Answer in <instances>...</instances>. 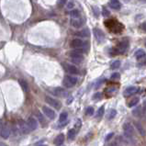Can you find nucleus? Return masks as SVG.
Wrapping results in <instances>:
<instances>
[{
	"label": "nucleus",
	"instance_id": "obj_37",
	"mask_svg": "<svg viewBox=\"0 0 146 146\" xmlns=\"http://www.w3.org/2000/svg\"><path fill=\"white\" fill-rule=\"evenodd\" d=\"M139 66H144L146 65V59L144 60H141V63H139V64H138Z\"/></svg>",
	"mask_w": 146,
	"mask_h": 146
},
{
	"label": "nucleus",
	"instance_id": "obj_26",
	"mask_svg": "<svg viewBox=\"0 0 146 146\" xmlns=\"http://www.w3.org/2000/svg\"><path fill=\"white\" fill-rule=\"evenodd\" d=\"M68 118V114L67 112H62L60 114V117H59V121L60 122H65L67 120Z\"/></svg>",
	"mask_w": 146,
	"mask_h": 146
},
{
	"label": "nucleus",
	"instance_id": "obj_25",
	"mask_svg": "<svg viewBox=\"0 0 146 146\" xmlns=\"http://www.w3.org/2000/svg\"><path fill=\"white\" fill-rule=\"evenodd\" d=\"M139 101H140V99L138 98H133L129 102L128 106H129L130 108H132V107H134V106H136L137 104H139Z\"/></svg>",
	"mask_w": 146,
	"mask_h": 146
},
{
	"label": "nucleus",
	"instance_id": "obj_2",
	"mask_svg": "<svg viewBox=\"0 0 146 146\" xmlns=\"http://www.w3.org/2000/svg\"><path fill=\"white\" fill-rule=\"evenodd\" d=\"M84 52V49H74V51L70 52L69 56H70L71 61L74 63H77V64L82 63L84 60V57L83 55H82V52Z\"/></svg>",
	"mask_w": 146,
	"mask_h": 146
},
{
	"label": "nucleus",
	"instance_id": "obj_16",
	"mask_svg": "<svg viewBox=\"0 0 146 146\" xmlns=\"http://www.w3.org/2000/svg\"><path fill=\"white\" fill-rule=\"evenodd\" d=\"M143 109H142V107H141V106H139V107L135 108V109L132 110V115L134 116V117H136V118H140L141 116H142V114H143Z\"/></svg>",
	"mask_w": 146,
	"mask_h": 146
},
{
	"label": "nucleus",
	"instance_id": "obj_43",
	"mask_svg": "<svg viewBox=\"0 0 146 146\" xmlns=\"http://www.w3.org/2000/svg\"><path fill=\"white\" fill-rule=\"evenodd\" d=\"M0 146H7L6 143H4V142H0Z\"/></svg>",
	"mask_w": 146,
	"mask_h": 146
},
{
	"label": "nucleus",
	"instance_id": "obj_7",
	"mask_svg": "<svg viewBox=\"0 0 146 146\" xmlns=\"http://www.w3.org/2000/svg\"><path fill=\"white\" fill-rule=\"evenodd\" d=\"M139 92V87L137 86H129L127 87L126 89L124 90L123 92V96L125 98H128V96H133L134 94L138 93Z\"/></svg>",
	"mask_w": 146,
	"mask_h": 146
},
{
	"label": "nucleus",
	"instance_id": "obj_21",
	"mask_svg": "<svg viewBox=\"0 0 146 146\" xmlns=\"http://www.w3.org/2000/svg\"><path fill=\"white\" fill-rule=\"evenodd\" d=\"M146 53L143 50H138L137 52H135V57L137 60H142L145 57Z\"/></svg>",
	"mask_w": 146,
	"mask_h": 146
},
{
	"label": "nucleus",
	"instance_id": "obj_31",
	"mask_svg": "<svg viewBox=\"0 0 146 146\" xmlns=\"http://www.w3.org/2000/svg\"><path fill=\"white\" fill-rule=\"evenodd\" d=\"M94 111L95 109L93 107H88L86 109V110H85V114H86L87 116H92L93 114H94Z\"/></svg>",
	"mask_w": 146,
	"mask_h": 146
},
{
	"label": "nucleus",
	"instance_id": "obj_39",
	"mask_svg": "<svg viewBox=\"0 0 146 146\" xmlns=\"http://www.w3.org/2000/svg\"><path fill=\"white\" fill-rule=\"evenodd\" d=\"M102 84H103V80H100V81H98V85H96V86H95V87H96V89H98V87L100 86V85H102Z\"/></svg>",
	"mask_w": 146,
	"mask_h": 146
},
{
	"label": "nucleus",
	"instance_id": "obj_32",
	"mask_svg": "<svg viewBox=\"0 0 146 146\" xmlns=\"http://www.w3.org/2000/svg\"><path fill=\"white\" fill-rule=\"evenodd\" d=\"M120 74H119V73H113V74H111V76H110V79L111 80H118V79H120Z\"/></svg>",
	"mask_w": 146,
	"mask_h": 146
},
{
	"label": "nucleus",
	"instance_id": "obj_5",
	"mask_svg": "<svg viewBox=\"0 0 146 146\" xmlns=\"http://www.w3.org/2000/svg\"><path fill=\"white\" fill-rule=\"evenodd\" d=\"M93 32H94L95 38H96V40L98 41V42L101 43V42H104L105 41V34H104V32L101 31L100 28H94V30H93Z\"/></svg>",
	"mask_w": 146,
	"mask_h": 146
},
{
	"label": "nucleus",
	"instance_id": "obj_30",
	"mask_svg": "<svg viewBox=\"0 0 146 146\" xmlns=\"http://www.w3.org/2000/svg\"><path fill=\"white\" fill-rule=\"evenodd\" d=\"M71 16H72L73 18H78L80 17V13H79V11L77 9H74V10H72L71 11Z\"/></svg>",
	"mask_w": 146,
	"mask_h": 146
},
{
	"label": "nucleus",
	"instance_id": "obj_3",
	"mask_svg": "<svg viewBox=\"0 0 146 146\" xmlns=\"http://www.w3.org/2000/svg\"><path fill=\"white\" fill-rule=\"evenodd\" d=\"M77 83V78L75 76H72V75H66L63 79V85L66 88H71V87L74 86Z\"/></svg>",
	"mask_w": 146,
	"mask_h": 146
},
{
	"label": "nucleus",
	"instance_id": "obj_10",
	"mask_svg": "<svg viewBox=\"0 0 146 146\" xmlns=\"http://www.w3.org/2000/svg\"><path fill=\"white\" fill-rule=\"evenodd\" d=\"M70 46L74 49H81L84 48L85 46V42L80 39H74L70 43Z\"/></svg>",
	"mask_w": 146,
	"mask_h": 146
},
{
	"label": "nucleus",
	"instance_id": "obj_4",
	"mask_svg": "<svg viewBox=\"0 0 146 146\" xmlns=\"http://www.w3.org/2000/svg\"><path fill=\"white\" fill-rule=\"evenodd\" d=\"M45 101L47 104H49L50 106H52V108H54L56 109H60L62 108V104L59 100H57L55 98H53L52 96H45Z\"/></svg>",
	"mask_w": 146,
	"mask_h": 146
},
{
	"label": "nucleus",
	"instance_id": "obj_1",
	"mask_svg": "<svg viewBox=\"0 0 146 146\" xmlns=\"http://www.w3.org/2000/svg\"><path fill=\"white\" fill-rule=\"evenodd\" d=\"M123 131H124L125 141L131 144H135V142H134V130H133L132 124L130 123V122L124 123V125H123Z\"/></svg>",
	"mask_w": 146,
	"mask_h": 146
},
{
	"label": "nucleus",
	"instance_id": "obj_38",
	"mask_svg": "<svg viewBox=\"0 0 146 146\" xmlns=\"http://www.w3.org/2000/svg\"><path fill=\"white\" fill-rule=\"evenodd\" d=\"M74 7V4L73 2H69L67 4V8H69V9H71V8H73V7Z\"/></svg>",
	"mask_w": 146,
	"mask_h": 146
},
{
	"label": "nucleus",
	"instance_id": "obj_15",
	"mask_svg": "<svg viewBox=\"0 0 146 146\" xmlns=\"http://www.w3.org/2000/svg\"><path fill=\"white\" fill-rule=\"evenodd\" d=\"M133 125H134V127H135L136 130H137L138 132H139L141 135L145 136V130H144V128L142 127V125L141 124V123H139V122L137 121H133Z\"/></svg>",
	"mask_w": 146,
	"mask_h": 146
},
{
	"label": "nucleus",
	"instance_id": "obj_29",
	"mask_svg": "<svg viewBox=\"0 0 146 146\" xmlns=\"http://www.w3.org/2000/svg\"><path fill=\"white\" fill-rule=\"evenodd\" d=\"M120 66V61L117 60V61H114L113 63H111L110 68H111V69H113V70H115V69H118Z\"/></svg>",
	"mask_w": 146,
	"mask_h": 146
},
{
	"label": "nucleus",
	"instance_id": "obj_35",
	"mask_svg": "<svg viewBox=\"0 0 146 146\" xmlns=\"http://www.w3.org/2000/svg\"><path fill=\"white\" fill-rule=\"evenodd\" d=\"M113 136H114V133L113 132L109 133V134L106 136V138H105V141H106V142H109V141H110V140L113 138Z\"/></svg>",
	"mask_w": 146,
	"mask_h": 146
},
{
	"label": "nucleus",
	"instance_id": "obj_13",
	"mask_svg": "<svg viewBox=\"0 0 146 146\" xmlns=\"http://www.w3.org/2000/svg\"><path fill=\"white\" fill-rule=\"evenodd\" d=\"M128 48H129V42L126 41V40L120 42V44H119V46H118L119 51H120V52H121V53H123L124 52H126V51L128 50Z\"/></svg>",
	"mask_w": 146,
	"mask_h": 146
},
{
	"label": "nucleus",
	"instance_id": "obj_27",
	"mask_svg": "<svg viewBox=\"0 0 146 146\" xmlns=\"http://www.w3.org/2000/svg\"><path fill=\"white\" fill-rule=\"evenodd\" d=\"M67 137L69 140H74V137H75V130L74 129H71L68 131L67 133Z\"/></svg>",
	"mask_w": 146,
	"mask_h": 146
},
{
	"label": "nucleus",
	"instance_id": "obj_41",
	"mask_svg": "<svg viewBox=\"0 0 146 146\" xmlns=\"http://www.w3.org/2000/svg\"><path fill=\"white\" fill-rule=\"evenodd\" d=\"M142 109H143V111L146 112V99L144 100V102H143V106H142Z\"/></svg>",
	"mask_w": 146,
	"mask_h": 146
},
{
	"label": "nucleus",
	"instance_id": "obj_24",
	"mask_svg": "<svg viewBox=\"0 0 146 146\" xmlns=\"http://www.w3.org/2000/svg\"><path fill=\"white\" fill-rule=\"evenodd\" d=\"M104 111H105V108H104V106H101V107L98 109V111H96V119H100V118H102V116L104 115Z\"/></svg>",
	"mask_w": 146,
	"mask_h": 146
},
{
	"label": "nucleus",
	"instance_id": "obj_40",
	"mask_svg": "<svg viewBox=\"0 0 146 146\" xmlns=\"http://www.w3.org/2000/svg\"><path fill=\"white\" fill-rule=\"evenodd\" d=\"M141 28H142L144 31H146V22H143V23L141 25Z\"/></svg>",
	"mask_w": 146,
	"mask_h": 146
},
{
	"label": "nucleus",
	"instance_id": "obj_36",
	"mask_svg": "<svg viewBox=\"0 0 146 146\" xmlns=\"http://www.w3.org/2000/svg\"><path fill=\"white\" fill-rule=\"evenodd\" d=\"M92 9H93V11H94L95 17H98V16H99V10H98V7H92Z\"/></svg>",
	"mask_w": 146,
	"mask_h": 146
},
{
	"label": "nucleus",
	"instance_id": "obj_6",
	"mask_svg": "<svg viewBox=\"0 0 146 146\" xmlns=\"http://www.w3.org/2000/svg\"><path fill=\"white\" fill-rule=\"evenodd\" d=\"M52 93L54 96H60V98H67L68 96V92L65 91L64 89L61 88V87H56V88H53L52 90Z\"/></svg>",
	"mask_w": 146,
	"mask_h": 146
},
{
	"label": "nucleus",
	"instance_id": "obj_22",
	"mask_svg": "<svg viewBox=\"0 0 146 146\" xmlns=\"http://www.w3.org/2000/svg\"><path fill=\"white\" fill-rule=\"evenodd\" d=\"M18 83H20V86H21V88L23 89V91L27 92L28 90V83H27L26 81L23 80V79H20V80H18Z\"/></svg>",
	"mask_w": 146,
	"mask_h": 146
},
{
	"label": "nucleus",
	"instance_id": "obj_12",
	"mask_svg": "<svg viewBox=\"0 0 146 146\" xmlns=\"http://www.w3.org/2000/svg\"><path fill=\"white\" fill-rule=\"evenodd\" d=\"M27 123H28L31 131H35V130L38 128V121L36 120V119H34L33 117H30V118L28 119Z\"/></svg>",
	"mask_w": 146,
	"mask_h": 146
},
{
	"label": "nucleus",
	"instance_id": "obj_45",
	"mask_svg": "<svg viewBox=\"0 0 146 146\" xmlns=\"http://www.w3.org/2000/svg\"><path fill=\"white\" fill-rule=\"evenodd\" d=\"M144 43H145V46H146V40H145V42H144Z\"/></svg>",
	"mask_w": 146,
	"mask_h": 146
},
{
	"label": "nucleus",
	"instance_id": "obj_34",
	"mask_svg": "<svg viewBox=\"0 0 146 146\" xmlns=\"http://www.w3.org/2000/svg\"><path fill=\"white\" fill-rule=\"evenodd\" d=\"M109 10L107 8V7H103V11H102V15L104 17H109Z\"/></svg>",
	"mask_w": 146,
	"mask_h": 146
},
{
	"label": "nucleus",
	"instance_id": "obj_28",
	"mask_svg": "<svg viewBox=\"0 0 146 146\" xmlns=\"http://www.w3.org/2000/svg\"><path fill=\"white\" fill-rule=\"evenodd\" d=\"M116 115H117V111H116L115 109H110L109 112V115H108V119L109 120H112V119L115 118Z\"/></svg>",
	"mask_w": 146,
	"mask_h": 146
},
{
	"label": "nucleus",
	"instance_id": "obj_19",
	"mask_svg": "<svg viewBox=\"0 0 146 146\" xmlns=\"http://www.w3.org/2000/svg\"><path fill=\"white\" fill-rule=\"evenodd\" d=\"M110 3H109V6L111 7V8L116 9V10H119L120 9V7H121V5H120V1L119 0H109Z\"/></svg>",
	"mask_w": 146,
	"mask_h": 146
},
{
	"label": "nucleus",
	"instance_id": "obj_14",
	"mask_svg": "<svg viewBox=\"0 0 146 146\" xmlns=\"http://www.w3.org/2000/svg\"><path fill=\"white\" fill-rule=\"evenodd\" d=\"M0 135H1L2 138H4V139H7V138L9 137V135H10V130H9L8 126H7V125L3 126V128L1 129V131H0Z\"/></svg>",
	"mask_w": 146,
	"mask_h": 146
},
{
	"label": "nucleus",
	"instance_id": "obj_17",
	"mask_svg": "<svg viewBox=\"0 0 146 146\" xmlns=\"http://www.w3.org/2000/svg\"><path fill=\"white\" fill-rule=\"evenodd\" d=\"M75 35H76V36H79V37H82V38H87L90 36V31H89V30H87V28H83L82 31L75 33Z\"/></svg>",
	"mask_w": 146,
	"mask_h": 146
},
{
	"label": "nucleus",
	"instance_id": "obj_33",
	"mask_svg": "<svg viewBox=\"0 0 146 146\" xmlns=\"http://www.w3.org/2000/svg\"><path fill=\"white\" fill-rule=\"evenodd\" d=\"M101 98H102V94L101 93H96L93 96V99L94 100H99V99H101Z\"/></svg>",
	"mask_w": 146,
	"mask_h": 146
},
{
	"label": "nucleus",
	"instance_id": "obj_44",
	"mask_svg": "<svg viewBox=\"0 0 146 146\" xmlns=\"http://www.w3.org/2000/svg\"><path fill=\"white\" fill-rule=\"evenodd\" d=\"M39 146H47V145H43V144H42V145H39Z\"/></svg>",
	"mask_w": 146,
	"mask_h": 146
},
{
	"label": "nucleus",
	"instance_id": "obj_9",
	"mask_svg": "<svg viewBox=\"0 0 146 146\" xmlns=\"http://www.w3.org/2000/svg\"><path fill=\"white\" fill-rule=\"evenodd\" d=\"M63 66H64V69L65 71L70 74H77L79 73L77 67H75L73 64H69V63H63Z\"/></svg>",
	"mask_w": 146,
	"mask_h": 146
},
{
	"label": "nucleus",
	"instance_id": "obj_11",
	"mask_svg": "<svg viewBox=\"0 0 146 146\" xmlns=\"http://www.w3.org/2000/svg\"><path fill=\"white\" fill-rule=\"evenodd\" d=\"M42 111H43V113L45 114L46 117H48L50 120H53V119L55 118V116H56L55 112L53 111L51 108L46 107V106H43V107H42Z\"/></svg>",
	"mask_w": 146,
	"mask_h": 146
},
{
	"label": "nucleus",
	"instance_id": "obj_18",
	"mask_svg": "<svg viewBox=\"0 0 146 146\" xmlns=\"http://www.w3.org/2000/svg\"><path fill=\"white\" fill-rule=\"evenodd\" d=\"M63 142H64V135H63V133H61V134H59V135L55 138L53 142H54V144L56 146H60L63 143Z\"/></svg>",
	"mask_w": 146,
	"mask_h": 146
},
{
	"label": "nucleus",
	"instance_id": "obj_23",
	"mask_svg": "<svg viewBox=\"0 0 146 146\" xmlns=\"http://www.w3.org/2000/svg\"><path fill=\"white\" fill-rule=\"evenodd\" d=\"M36 116H37V118H38V120H39V121L41 122L42 125H44V124H46V123H47V122H46V120H45V119H44L43 115H42V114L41 113L39 110H37V111H36Z\"/></svg>",
	"mask_w": 146,
	"mask_h": 146
},
{
	"label": "nucleus",
	"instance_id": "obj_20",
	"mask_svg": "<svg viewBox=\"0 0 146 146\" xmlns=\"http://www.w3.org/2000/svg\"><path fill=\"white\" fill-rule=\"evenodd\" d=\"M71 25H72L74 28H81V27H82V25H83V22H82V20H77V18H73V20H71Z\"/></svg>",
	"mask_w": 146,
	"mask_h": 146
},
{
	"label": "nucleus",
	"instance_id": "obj_8",
	"mask_svg": "<svg viewBox=\"0 0 146 146\" xmlns=\"http://www.w3.org/2000/svg\"><path fill=\"white\" fill-rule=\"evenodd\" d=\"M18 127H20V131H21L23 134H28V133L30 132V131H31L28 123L25 122L24 120H18Z\"/></svg>",
	"mask_w": 146,
	"mask_h": 146
},
{
	"label": "nucleus",
	"instance_id": "obj_42",
	"mask_svg": "<svg viewBox=\"0 0 146 146\" xmlns=\"http://www.w3.org/2000/svg\"><path fill=\"white\" fill-rule=\"evenodd\" d=\"M67 2V0H60V4L61 5H65V3Z\"/></svg>",
	"mask_w": 146,
	"mask_h": 146
}]
</instances>
